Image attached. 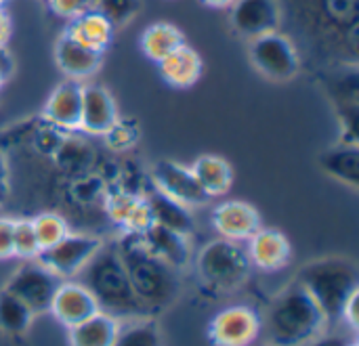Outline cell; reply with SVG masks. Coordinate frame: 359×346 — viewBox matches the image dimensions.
Listing matches in <instances>:
<instances>
[{
  "mask_svg": "<svg viewBox=\"0 0 359 346\" xmlns=\"http://www.w3.org/2000/svg\"><path fill=\"white\" fill-rule=\"evenodd\" d=\"M40 254V244L32 219H17L13 227V256L23 261H34Z\"/></svg>",
  "mask_w": 359,
  "mask_h": 346,
  "instance_id": "cell-31",
  "label": "cell"
},
{
  "mask_svg": "<svg viewBox=\"0 0 359 346\" xmlns=\"http://www.w3.org/2000/svg\"><path fill=\"white\" fill-rule=\"evenodd\" d=\"M72 279L80 282L93 294L99 311L114 315L116 319L149 317L130 286L116 242L103 244L97 254Z\"/></svg>",
  "mask_w": 359,
  "mask_h": 346,
  "instance_id": "cell-2",
  "label": "cell"
},
{
  "mask_svg": "<svg viewBox=\"0 0 359 346\" xmlns=\"http://www.w3.org/2000/svg\"><path fill=\"white\" fill-rule=\"evenodd\" d=\"M2 195H4V164L0 160V200H2Z\"/></svg>",
  "mask_w": 359,
  "mask_h": 346,
  "instance_id": "cell-41",
  "label": "cell"
},
{
  "mask_svg": "<svg viewBox=\"0 0 359 346\" xmlns=\"http://www.w3.org/2000/svg\"><path fill=\"white\" fill-rule=\"evenodd\" d=\"M105 212L114 225L122 227L124 233L141 235L154 223L147 200L143 195L126 191V189H120V191H114L107 195Z\"/></svg>",
  "mask_w": 359,
  "mask_h": 346,
  "instance_id": "cell-15",
  "label": "cell"
},
{
  "mask_svg": "<svg viewBox=\"0 0 359 346\" xmlns=\"http://www.w3.org/2000/svg\"><path fill=\"white\" fill-rule=\"evenodd\" d=\"M183 44H185L183 34L172 23L160 21V23L149 25L141 34V50L145 53V57H149L156 63H160L164 57H168Z\"/></svg>",
  "mask_w": 359,
  "mask_h": 346,
  "instance_id": "cell-27",
  "label": "cell"
},
{
  "mask_svg": "<svg viewBox=\"0 0 359 346\" xmlns=\"http://www.w3.org/2000/svg\"><path fill=\"white\" fill-rule=\"evenodd\" d=\"M345 346H358V342H355V340H351V342H347Z\"/></svg>",
  "mask_w": 359,
  "mask_h": 346,
  "instance_id": "cell-42",
  "label": "cell"
},
{
  "mask_svg": "<svg viewBox=\"0 0 359 346\" xmlns=\"http://www.w3.org/2000/svg\"><path fill=\"white\" fill-rule=\"evenodd\" d=\"M55 61L69 80H82V78L93 76L99 69L101 53L63 34L55 44Z\"/></svg>",
  "mask_w": 359,
  "mask_h": 346,
  "instance_id": "cell-19",
  "label": "cell"
},
{
  "mask_svg": "<svg viewBox=\"0 0 359 346\" xmlns=\"http://www.w3.org/2000/svg\"><path fill=\"white\" fill-rule=\"evenodd\" d=\"M196 269L208 288L219 292H236L246 284L252 265L242 242L219 237L200 250Z\"/></svg>",
  "mask_w": 359,
  "mask_h": 346,
  "instance_id": "cell-5",
  "label": "cell"
},
{
  "mask_svg": "<svg viewBox=\"0 0 359 346\" xmlns=\"http://www.w3.org/2000/svg\"><path fill=\"white\" fill-rule=\"evenodd\" d=\"M61 277L53 273L48 267H44L38 258L25 261L4 284V290L15 294L27 309L38 315L46 313L50 309L53 296L57 288L61 286Z\"/></svg>",
  "mask_w": 359,
  "mask_h": 346,
  "instance_id": "cell-7",
  "label": "cell"
},
{
  "mask_svg": "<svg viewBox=\"0 0 359 346\" xmlns=\"http://www.w3.org/2000/svg\"><path fill=\"white\" fill-rule=\"evenodd\" d=\"M263 346H269V345H263Z\"/></svg>",
  "mask_w": 359,
  "mask_h": 346,
  "instance_id": "cell-44",
  "label": "cell"
},
{
  "mask_svg": "<svg viewBox=\"0 0 359 346\" xmlns=\"http://www.w3.org/2000/svg\"><path fill=\"white\" fill-rule=\"evenodd\" d=\"M34 319V313L8 290H0V330L6 334H23Z\"/></svg>",
  "mask_w": 359,
  "mask_h": 346,
  "instance_id": "cell-28",
  "label": "cell"
},
{
  "mask_svg": "<svg viewBox=\"0 0 359 346\" xmlns=\"http://www.w3.org/2000/svg\"><path fill=\"white\" fill-rule=\"evenodd\" d=\"M4 2H6V0H0V8H2V6H4Z\"/></svg>",
  "mask_w": 359,
  "mask_h": 346,
  "instance_id": "cell-43",
  "label": "cell"
},
{
  "mask_svg": "<svg viewBox=\"0 0 359 346\" xmlns=\"http://www.w3.org/2000/svg\"><path fill=\"white\" fill-rule=\"evenodd\" d=\"M320 166L326 174L337 179L339 183H345L347 187H358L359 174V151L355 141L339 143L322 153Z\"/></svg>",
  "mask_w": 359,
  "mask_h": 346,
  "instance_id": "cell-25",
  "label": "cell"
},
{
  "mask_svg": "<svg viewBox=\"0 0 359 346\" xmlns=\"http://www.w3.org/2000/svg\"><path fill=\"white\" fill-rule=\"evenodd\" d=\"M191 172L196 174L200 187L208 198L225 195L233 181V170L229 162H225L219 155H202L194 162Z\"/></svg>",
  "mask_w": 359,
  "mask_h": 346,
  "instance_id": "cell-26",
  "label": "cell"
},
{
  "mask_svg": "<svg viewBox=\"0 0 359 346\" xmlns=\"http://www.w3.org/2000/svg\"><path fill=\"white\" fill-rule=\"evenodd\" d=\"M46 2H48V6H50V11L55 15H59L63 19H69V21L84 15V13H88L90 8H95L93 0H46Z\"/></svg>",
  "mask_w": 359,
  "mask_h": 346,
  "instance_id": "cell-34",
  "label": "cell"
},
{
  "mask_svg": "<svg viewBox=\"0 0 359 346\" xmlns=\"http://www.w3.org/2000/svg\"><path fill=\"white\" fill-rule=\"evenodd\" d=\"M93 6L101 11L116 27L137 17L141 11V0H93Z\"/></svg>",
  "mask_w": 359,
  "mask_h": 346,
  "instance_id": "cell-32",
  "label": "cell"
},
{
  "mask_svg": "<svg viewBox=\"0 0 359 346\" xmlns=\"http://www.w3.org/2000/svg\"><path fill=\"white\" fill-rule=\"evenodd\" d=\"M105 139H107V145L111 147V149H116V151H124V149H128V147H133L135 143H137V139H139V128H137V124L135 122H130V120H116L114 122V126L103 134Z\"/></svg>",
  "mask_w": 359,
  "mask_h": 346,
  "instance_id": "cell-33",
  "label": "cell"
},
{
  "mask_svg": "<svg viewBox=\"0 0 359 346\" xmlns=\"http://www.w3.org/2000/svg\"><path fill=\"white\" fill-rule=\"evenodd\" d=\"M326 330V315L299 282L280 292L261 319V336L269 346H301Z\"/></svg>",
  "mask_w": 359,
  "mask_h": 346,
  "instance_id": "cell-3",
  "label": "cell"
},
{
  "mask_svg": "<svg viewBox=\"0 0 359 346\" xmlns=\"http://www.w3.org/2000/svg\"><path fill=\"white\" fill-rule=\"evenodd\" d=\"M67 330L69 346H114L120 332V319L99 311Z\"/></svg>",
  "mask_w": 359,
  "mask_h": 346,
  "instance_id": "cell-23",
  "label": "cell"
},
{
  "mask_svg": "<svg viewBox=\"0 0 359 346\" xmlns=\"http://www.w3.org/2000/svg\"><path fill=\"white\" fill-rule=\"evenodd\" d=\"M8 36H11V21L4 8H0V46H6Z\"/></svg>",
  "mask_w": 359,
  "mask_h": 346,
  "instance_id": "cell-39",
  "label": "cell"
},
{
  "mask_svg": "<svg viewBox=\"0 0 359 346\" xmlns=\"http://www.w3.org/2000/svg\"><path fill=\"white\" fill-rule=\"evenodd\" d=\"M101 246H103V242L95 235L69 231L55 246L42 250L38 254V261L44 267H48L53 273H57L61 279H72L97 254V250Z\"/></svg>",
  "mask_w": 359,
  "mask_h": 346,
  "instance_id": "cell-8",
  "label": "cell"
},
{
  "mask_svg": "<svg viewBox=\"0 0 359 346\" xmlns=\"http://www.w3.org/2000/svg\"><path fill=\"white\" fill-rule=\"evenodd\" d=\"M158 69H160V76L170 86L187 88V86L198 82V78L202 74V59H200V55L191 46L183 44L175 53L164 57L158 63Z\"/></svg>",
  "mask_w": 359,
  "mask_h": 346,
  "instance_id": "cell-22",
  "label": "cell"
},
{
  "mask_svg": "<svg viewBox=\"0 0 359 346\" xmlns=\"http://www.w3.org/2000/svg\"><path fill=\"white\" fill-rule=\"evenodd\" d=\"M32 225L36 231V240L40 244V252L55 246L59 240H63L69 233L67 221L57 212H42L36 219H32Z\"/></svg>",
  "mask_w": 359,
  "mask_h": 346,
  "instance_id": "cell-30",
  "label": "cell"
},
{
  "mask_svg": "<svg viewBox=\"0 0 359 346\" xmlns=\"http://www.w3.org/2000/svg\"><path fill=\"white\" fill-rule=\"evenodd\" d=\"M358 303H359V292L351 294L349 300L345 303L343 307V315H341V321H345L351 330H358Z\"/></svg>",
  "mask_w": 359,
  "mask_h": 346,
  "instance_id": "cell-36",
  "label": "cell"
},
{
  "mask_svg": "<svg viewBox=\"0 0 359 346\" xmlns=\"http://www.w3.org/2000/svg\"><path fill=\"white\" fill-rule=\"evenodd\" d=\"M151 174H154L156 189H160L162 193H166L168 198H172L175 202H179L187 208L202 206L210 200L204 193V189L200 187L191 168H187V166H181L170 160H162L154 166Z\"/></svg>",
  "mask_w": 359,
  "mask_h": 346,
  "instance_id": "cell-11",
  "label": "cell"
},
{
  "mask_svg": "<svg viewBox=\"0 0 359 346\" xmlns=\"http://www.w3.org/2000/svg\"><path fill=\"white\" fill-rule=\"evenodd\" d=\"M82 113V84L78 80H67L59 84L44 105V120L63 130L80 128Z\"/></svg>",
  "mask_w": 359,
  "mask_h": 346,
  "instance_id": "cell-18",
  "label": "cell"
},
{
  "mask_svg": "<svg viewBox=\"0 0 359 346\" xmlns=\"http://www.w3.org/2000/svg\"><path fill=\"white\" fill-rule=\"evenodd\" d=\"M13 227L15 219L0 216V258L13 256Z\"/></svg>",
  "mask_w": 359,
  "mask_h": 346,
  "instance_id": "cell-35",
  "label": "cell"
},
{
  "mask_svg": "<svg viewBox=\"0 0 359 346\" xmlns=\"http://www.w3.org/2000/svg\"><path fill=\"white\" fill-rule=\"evenodd\" d=\"M359 0H309L311 27L322 34V38L332 36L343 40L345 36L355 42L358 34Z\"/></svg>",
  "mask_w": 359,
  "mask_h": 346,
  "instance_id": "cell-10",
  "label": "cell"
},
{
  "mask_svg": "<svg viewBox=\"0 0 359 346\" xmlns=\"http://www.w3.org/2000/svg\"><path fill=\"white\" fill-rule=\"evenodd\" d=\"M212 225L221 237L233 242H248L261 229V216L255 210V206L240 200H231L215 208Z\"/></svg>",
  "mask_w": 359,
  "mask_h": 346,
  "instance_id": "cell-14",
  "label": "cell"
},
{
  "mask_svg": "<svg viewBox=\"0 0 359 346\" xmlns=\"http://www.w3.org/2000/svg\"><path fill=\"white\" fill-rule=\"evenodd\" d=\"M147 206L151 212V221L156 225H162L166 229H172L181 235H189L194 231V219L189 214V208L175 202L160 189H154L147 198Z\"/></svg>",
  "mask_w": 359,
  "mask_h": 346,
  "instance_id": "cell-24",
  "label": "cell"
},
{
  "mask_svg": "<svg viewBox=\"0 0 359 346\" xmlns=\"http://www.w3.org/2000/svg\"><path fill=\"white\" fill-rule=\"evenodd\" d=\"M282 19L278 0H236L231 4V23L238 34L257 38L267 32H276Z\"/></svg>",
  "mask_w": 359,
  "mask_h": 346,
  "instance_id": "cell-12",
  "label": "cell"
},
{
  "mask_svg": "<svg viewBox=\"0 0 359 346\" xmlns=\"http://www.w3.org/2000/svg\"><path fill=\"white\" fill-rule=\"evenodd\" d=\"M143 244L147 246L149 252H154L158 258H162L164 263H168L170 267H175L177 271L187 267L189 263V244L187 237L166 229L162 225L151 223L143 233H141Z\"/></svg>",
  "mask_w": 359,
  "mask_h": 346,
  "instance_id": "cell-20",
  "label": "cell"
},
{
  "mask_svg": "<svg viewBox=\"0 0 359 346\" xmlns=\"http://www.w3.org/2000/svg\"><path fill=\"white\" fill-rule=\"evenodd\" d=\"M48 311L65 328H72V326L88 319L90 315L99 313V307H97V300L93 298V294L80 282L63 279L53 296Z\"/></svg>",
  "mask_w": 359,
  "mask_h": 346,
  "instance_id": "cell-13",
  "label": "cell"
},
{
  "mask_svg": "<svg viewBox=\"0 0 359 346\" xmlns=\"http://www.w3.org/2000/svg\"><path fill=\"white\" fill-rule=\"evenodd\" d=\"M202 2L208 6H215V8H225V6H231L236 0H202Z\"/></svg>",
  "mask_w": 359,
  "mask_h": 346,
  "instance_id": "cell-40",
  "label": "cell"
},
{
  "mask_svg": "<svg viewBox=\"0 0 359 346\" xmlns=\"http://www.w3.org/2000/svg\"><path fill=\"white\" fill-rule=\"evenodd\" d=\"M246 252L250 265L261 271H280L290 263L292 256L288 237L278 229H259L248 240Z\"/></svg>",
  "mask_w": 359,
  "mask_h": 346,
  "instance_id": "cell-17",
  "label": "cell"
},
{
  "mask_svg": "<svg viewBox=\"0 0 359 346\" xmlns=\"http://www.w3.org/2000/svg\"><path fill=\"white\" fill-rule=\"evenodd\" d=\"M114 23L97 8H90L88 13L76 17L69 21L67 29H65V36H69L72 40L93 48V50H99L103 53L111 38H114Z\"/></svg>",
  "mask_w": 359,
  "mask_h": 346,
  "instance_id": "cell-21",
  "label": "cell"
},
{
  "mask_svg": "<svg viewBox=\"0 0 359 346\" xmlns=\"http://www.w3.org/2000/svg\"><path fill=\"white\" fill-rule=\"evenodd\" d=\"M261 336V317L246 305L219 311L208 328L215 346H252Z\"/></svg>",
  "mask_w": 359,
  "mask_h": 346,
  "instance_id": "cell-9",
  "label": "cell"
},
{
  "mask_svg": "<svg viewBox=\"0 0 359 346\" xmlns=\"http://www.w3.org/2000/svg\"><path fill=\"white\" fill-rule=\"evenodd\" d=\"M118 120V107L107 88L99 84L82 86V113L80 128L88 134L103 137Z\"/></svg>",
  "mask_w": 359,
  "mask_h": 346,
  "instance_id": "cell-16",
  "label": "cell"
},
{
  "mask_svg": "<svg viewBox=\"0 0 359 346\" xmlns=\"http://www.w3.org/2000/svg\"><path fill=\"white\" fill-rule=\"evenodd\" d=\"M248 53L252 65L271 80L286 82L299 74V50L294 42L288 36L280 34L278 29L252 38Z\"/></svg>",
  "mask_w": 359,
  "mask_h": 346,
  "instance_id": "cell-6",
  "label": "cell"
},
{
  "mask_svg": "<svg viewBox=\"0 0 359 346\" xmlns=\"http://www.w3.org/2000/svg\"><path fill=\"white\" fill-rule=\"evenodd\" d=\"M347 345V340L343 338V336H337V334H320V336H316V338H311L309 342H305V345L301 346H345Z\"/></svg>",
  "mask_w": 359,
  "mask_h": 346,
  "instance_id": "cell-37",
  "label": "cell"
},
{
  "mask_svg": "<svg viewBox=\"0 0 359 346\" xmlns=\"http://www.w3.org/2000/svg\"><path fill=\"white\" fill-rule=\"evenodd\" d=\"M11 71H13V59L8 55V50L4 46H0V88L8 80Z\"/></svg>",
  "mask_w": 359,
  "mask_h": 346,
  "instance_id": "cell-38",
  "label": "cell"
},
{
  "mask_svg": "<svg viewBox=\"0 0 359 346\" xmlns=\"http://www.w3.org/2000/svg\"><path fill=\"white\" fill-rule=\"evenodd\" d=\"M120 258L126 267L130 286L147 315L168 309L181 292V279L175 267L147 250L141 235L124 233L118 242Z\"/></svg>",
  "mask_w": 359,
  "mask_h": 346,
  "instance_id": "cell-1",
  "label": "cell"
},
{
  "mask_svg": "<svg viewBox=\"0 0 359 346\" xmlns=\"http://www.w3.org/2000/svg\"><path fill=\"white\" fill-rule=\"evenodd\" d=\"M114 346H162V336L151 319H133L128 326H120Z\"/></svg>",
  "mask_w": 359,
  "mask_h": 346,
  "instance_id": "cell-29",
  "label": "cell"
},
{
  "mask_svg": "<svg viewBox=\"0 0 359 346\" xmlns=\"http://www.w3.org/2000/svg\"><path fill=\"white\" fill-rule=\"evenodd\" d=\"M297 282L316 300L328 319V326L341 321L343 307L351 294L359 292L358 267L339 256H328L305 265Z\"/></svg>",
  "mask_w": 359,
  "mask_h": 346,
  "instance_id": "cell-4",
  "label": "cell"
}]
</instances>
